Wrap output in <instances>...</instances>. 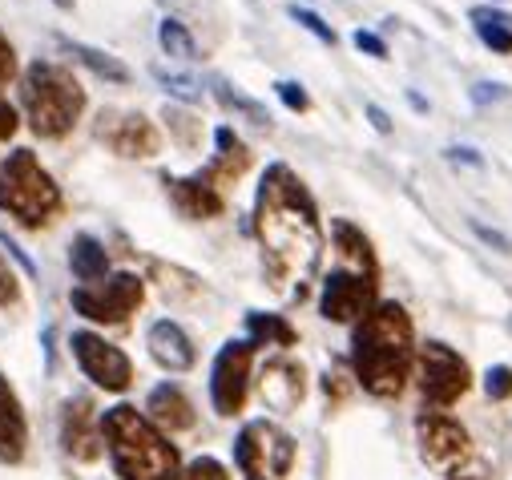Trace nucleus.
I'll list each match as a JSON object with an SVG mask.
<instances>
[{
  "label": "nucleus",
  "mask_w": 512,
  "mask_h": 480,
  "mask_svg": "<svg viewBox=\"0 0 512 480\" xmlns=\"http://www.w3.org/2000/svg\"><path fill=\"white\" fill-rule=\"evenodd\" d=\"M254 234H259V243H263L271 279L279 287L299 283V291H303V283L315 275V267L323 259V230H319L315 198L287 166H271L259 186Z\"/></svg>",
  "instance_id": "nucleus-1"
},
{
  "label": "nucleus",
  "mask_w": 512,
  "mask_h": 480,
  "mask_svg": "<svg viewBox=\"0 0 512 480\" xmlns=\"http://www.w3.org/2000/svg\"><path fill=\"white\" fill-rule=\"evenodd\" d=\"M412 319L400 303H375L359 323L351 339V368L355 380L379 396V400H396L412 376Z\"/></svg>",
  "instance_id": "nucleus-2"
},
{
  "label": "nucleus",
  "mask_w": 512,
  "mask_h": 480,
  "mask_svg": "<svg viewBox=\"0 0 512 480\" xmlns=\"http://www.w3.org/2000/svg\"><path fill=\"white\" fill-rule=\"evenodd\" d=\"M101 440L109 444V456L121 480H182L178 448L166 440L158 424H150L130 404H117L105 412Z\"/></svg>",
  "instance_id": "nucleus-3"
},
{
  "label": "nucleus",
  "mask_w": 512,
  "mask_h": 480,
  "mask_svg": "<svg viewBox=\"0 0 512 480\" xmlns=\"http://www.w3.org/2000/svg\"><path fill=\"white\" fill-rule=\"evenodd\" d=\"M335 251H339V267L327 275L323 283V315L331 323H359L375 303H379V263L375 251L367 243V234L351 222H335Z\"/></svg>",
  "instance_id": "nucleus-4"
},
{
  "label": "nucleus",
  "mask_w": 512,
  "mask_h": 480,
  "mask_svg": "<svg viewBox=\"0 0 512 480\" xmlns=\"http://www.w3.org/2000/svg\"><path fill=\"white\" fill-rule=\"evenodd\" d=\"M21 101L29 113V126L41 138H65L85 109V89L73 73L53 61H33L21 81Z\"/></svg>",
  "instance_id": "nucleus-5"
},
{
  "label": "nucleus",
  "mask_w": 512,
  "mask_h": 480,
  "mask_svg": "<svg viewBox=\"0 0 512 480\" xmlns=\"http://www.w3.org/2000/svg\"><path fill=\"white\" fill-rule=\"evenodd\" d=\"M0 210H9L29 230H37V226H45V222L57 218L61 190L41 170V162L33 158V150H17L5 162V170H0Z\"/></svg>",
  "instance_id": "nucleus-6"
},
{
  "label": "nucleus",
  "mask_w": 512,
  "mask_h": 480,
  "mask_svg": "<svg viewBox=\"0 0 512 480\" xmlns=\"http://www.w3.org/2000/svg\"><path fill=\"white\" fill-rule=\"evenodd\" d=\"M234 460L246 472V480H287L295 464V440L271 420H254L242 428L234 444Z\"/></svg>",
  "instance_id": "nucleus-7"
},
{
  "label": "nucleus",
  "mask_w": 512,
  "mask_h": 480,
  "mask_svg": "<svg viewBox=\"0 0 512 480\" xmlns=\"http://www.w3.org/2000/svg\"><path fill=\"white\" fill-rule=\"evenodd\" d=\"M468 384H472V376H468L464 355H456L448 343H424L420 347V392L428 404L448 408L468 392Z\"/></svg>",
  "instance_id": "nucleus-8"
},
{
  "label": "nucleus",
  "mask_w": 512,
  "mask_h": 480,
  "mask_svg": "<svg viewBox=\"0 0 512 480\" xmlns=\"http://www.w3.org/2000/svg\"><path fill=\"white\" fill-rule=\"evenodd\" d=\"M138 303H142V279L130 271L73 291V311H81L97 323H125L138 311Z\"/></svg>",
  "instance_id": "nucleus-9"
},
{
  "label": "nucleus",
  "mask_w": 512,
  "mask_h": 480,
  "mask_svg": "<svg viewBox=\"0 0 512 480\" xmlns=\"http://www.w3.org/2000/svg\"><path fill=\"white\" fill-rule=\"evenodd\" d=\"M73 355H77L81 372L105 392H125L130 380H134L130 355H125L121 347H113V343H105L93 331H73Z\"/></svg>",
  "instance_id": "nucleus-10"
},
{
  "label": "nucleus",
  "mask_w": 512,
  "mask_h": 480,
  "mask_svg": "<svg viewBox=\"0 0 512 480\" xmlns=\"http://www.w3.org/2000/svg\"><path fill=\"white\" fill-rule=\"evenodd\" d=\"M250 359H254V339H234L218 351L214 359V380H210V396L218 416H234L246 404V388H250Z\"/></svg>",
  "instance_id": "nucleus-11"
},
{
  "label": "nucleus",
  "mask_w": 512,
  "mask_h": 480,
  "mask_svg": "<svg viewBox=\"0 0 512 480\" xmlns=\"http://www.w3.org/2000/svg\"><path fill=\"white\" fill-rule=\"evenodd\" d=\"M97 138L121 154V158H150L158 154V130L146 122L142 113H125V109H105L97 122Z\"/></svg>",
  "instance_id": "nucleus-12"
},
{
  "label": "nucleus",
  "mask_w": 512,
  "mask_h": 480,
  "mask_svg": "<svg viewBox=\"0 0 512 480\" xmlns=\"http://www.w3.org/2000/svg\"><path fill=\"white\" fill-rule=\"evenodd\" d=\"M416 432H420V452H424V460L436 464V468L460 464V460L468 456V448H472L464 424L452 420V416H444V412H424V416L416 420Z\"/></svg>",
  "instance_id": "nucleus-13"
},
{
  "label": "nucleus",
  "mask_w": 512,
  "mask_h": 480,
  "mask_svg": "<svg viewBox=\"0 0 512 480\" xmlns=\"http://www.w3.org/2000/svg\"><path fill=\"white\" fill-rule=\"evenodd\" d=\"M61 448L73 460H97L101 456V420L85 396L69 400L61 412Z\"/></svg>",
  "instance_id": "nucleus-14"
},
{
  "label": "nucleus",
  "mask_w": 512,
  "mask_h": 480,
  "mask_svg": "<svg viewBox=\"0 0 512 480\" xmlns=\"http://www.w3.org/2000/svg\"><path fill=\"white\" fill-rule=\"evenodd\" d=\"M166 194L186 218H218L226 210L222 190H214L202 178H166Z\"/></svg>",
  "instance_id": "nucleus-15"
},
{
  "label": "nucleus",
  "mask_w": 512,
  "mask_h": 480,
  "mask_svg": "<svg viewBox=\"0 0 512 480\" xmlns=\"http://www.w3.org/2000/svg\"><path fill=\"white\" fill-rule=\"evenodd\" d=\"M259 392L271 408L279 412H291L299 408L303 392H307V380H303V368L299 364H287V359H275V364H267L263 380H259Z\"/></svg>",
  "instance_id": "nucleus-16"
},
{
  "label": "nucleus",
  "mask_w": 512,
  "mask_h": 480,
  "mask_svg": "<svg viewBox=\"0 0 512 480\" xmlns=\"http://www.w3.org/2000/svg\"><path fill=\"white\" fill-rule=\"evenodd\" d=\"M146 343H150V355L158 359L162 368H170V372H186V368H194V343H190V335H186L178 323L158 319V323L150 327Z\"/></svg>",
  "instance_id": "nucleus-17"
},
{
  "label": "nucleus",
  "mask_w": 512,
  "mask_h": 480,
  "mask_svg": "<svg viewBox=\"0 0 512 480\" xmlns=\"http://www.w3.org/2000/svg\"><path fill=\"white\" fill-rule=\"evenodd\" d=\"M25 440H29V424H25L21 400L9 388V380L0 376V460L17 464L25 456Z\"/></svg>",
  "instance_id": "nucleus-18"
},
{
  "label": "nucleus",
  "mask_w": 512,
  "mask_h": 480,
  "mask_svg": "<svg viewBox=\"0 0 512 480\" xmlns=\"http://www.w3.org/2000/svg\"><path fill=\"white\" fill-rule=\"evenodd\" d=\"M214 142H218V158H214L198 178H202V182H210L214 190H222L226 182H234V178L250 166V150H246V146L234 138V130H226V126L214 134Z\"/></svg>",
  "instance_id": "nucleus-19"
},
{
  "label": "nucleus",
  "mask_w": 512,
  "mask_h": 480,
  "mask_svg": "<svg viewBox=\"0 0 512 480\" xmlns=\"http://www.w3.org/2000/svg\"><path fill=\"white\" fill-rule=\"evenodd\" d=\"M150 416H154V424L162 428V432H182V428H190L194 424V408H190V400L182 396V388H174V384H158L154 392H150Z\"/></svg>",
  "instance_id": "nucleus-20"
},
{
  "label": "nucleus",
  "mask_w": 512,
  "mask_h": 480,
  "mask_svg": "<svg viewBox=\"0 0 512 480\" xmlns=\"http://www.w3.org/2000/svg\"><path fill=\"white\" fill-rule=\"evenodd\" d=\"M69 263H73V275H77L85 287H89V283H101L105 271H109V255H105V247L97 243L93 234H77V238H73Z\"/></svg>",
  "instance_id": "nucleus-21"
},
{
  "label": "nucleus",
  "mask_w": 512,
  "mask_h": 480,
  "mask_svg": "<svg viewBox=\"0 0 512 480\" xmlns=\"http://www.w3.org/2000/svg\"><path fill=\"white\" fill-rule=\"evenodd\" d=\"M472 25H476L480 41L492 53H504V57L512 53V25H508L504 13H496V9H472Z\"/></svg>",
  "instance_id": "nucleus-22"
},
{
  "label": "nucleus",
  "mask_w": 512,
  "mask_h": 480,
  "mask_svg": "<svg viewBox=\"0 0 512 480\" xmlns=\"http://www.w3.org/2000/svg\"><path fill=\"white\" fill-rule=\"evenodd\" d=\"M65 49L81 61V65H89L97 77H105V81H117V85H125L130 81V69H125L117 57H109V53H101V49H89V45H73V41H65Z\"/></svg>",
  "instance_id": "nucleus-23"
},
{
  "label": "nucleus",
  "mask_w": 512,
  "mask_h": 480,
  "mask_svg": "<svg viewBox=\"0 0 512 480\" xmlns=\"http://www.w3.org/2000/svg\"><path fill=\"white\" fill-rule=\"evenodd\" d=\"M246 327H250L254 343H279V347H291L295 343V327L287 319H279V315H259V311H254L246 319Z\"/></svg>",
  "instance_id": "nucleus-24"
},
{
  "label": "nucleus",
  "mask_w": 512,
  "mask_h": 480,
  "mask_svg": "<svg viewBox=\"0 0 512 480\" xmlns=\"http://www.w3.org/2000/svg\"><path fill=\"white\" fill-rule=\"evenodd\" d=\"M214 93H218V101L226 105V109H238V113H246L254 126H271V113L259 105V101H250L246 93H238V89H230L226 81H214Z\"/></svg>",
  "instance_id": "nucleus-25"
},
{
  "label": "nucleus",
  "mask_w": 512,
  "mask_h": 480,
  "mask_svg": "<svg viewBox=\"0 0 512 480\" xmlns=\"http://www.w3.org/2000/svg\"><path fill=\"white\" fill-rule=\"evenodd\" d=\"M158 37H162V49H166L170 57H194V37L186 33V25H182V21L166 17V21H162V29H158Z\"/></svg>",
  "instance_id": "nucleus-26"
},
{
  "label": "nucleus",
  "mask_w": 512,
  "mask_h": 480,
  "mask_svg": "<svg viewBox=\"0 0 512 480\" xmlns=\"http://www.w3.org/2000/svg\"><path fill=\"white\" fill-rule=\"evenodd\" d=\"M154 77L162 81V89H166V93H174V97H182V101H198V97H202V85H198L194 77H186V73L154 69Z\"/></svg>",
  "instance_id": "nucleus-27"
},
{
  "label": "nucleus",
  "mask_w": 512,
  "mask_h": 480,
  "mask_svg": "<svg viewBox=\"0 0 512 480\" xmlns=\"http://www.w3.org/2000/svg\"><path fill=\"white\" fill-rule=\"evenodd\" d=\"M291 17H295V21H299L307 33H315L323 45H335V41H339V37H335V29H331V25H327L319 13H311V9H299V5H291Z\"/></svg>",
  "instance_id": "nucleus-28"
},
{
  "label": "nucleus",
  "mask_w": 512,
  "mask_h": 480,
  "mask_svg": "<svg viewBox=\"0 0 512 480\" xmlns=\"http://www.w3.org/2000/svg\"><path fill=\"white\" fill-rule=\"evenodd\" d=\"M182 480H230V472H226L218 460L202 456V460H194V464L182 472Z\"/></svg>",
  "instance_id": "nucleus-29"
},
{
  "label": "nucleus",
  "mask_w": 512,
  "mask_h": 480,
  "mask_svg": "<svg viewBox=\"0 0 512 480\" xmlns=\"http://www.w3.org/2000/svg\"><path fill=\"white\" fill-rule=\"evenodd\" d=\"M484 392H488L492 400H508V396H512V368H492V372L484 376Z\"/></svg>",
  "instance_id": "nucleus-30"
},
{
  "label": "nucleus",
  "mask_w": 512,
  "mask_h": 480,
  "mask_svg": "<svg viewBox=\"0 0 512 480\" xmlns=\"http://www.w3.org/2000/svg\"><path fill=\"white\" fill-rule=\"evenodd\" d=\"M275 89H279V97H283V105H287V109H295V113H303V109L311 105V97H307V89H303V85H295V81H279Z\"/></svg>",
  "instance_id": "nucleus-31"
},
{
  "label": "nucleus",
  "mask_w": 512,
  "mask_h": 480,
  "mask_svg": "<svg viewBox=\"0 0 512 480\" xmlns=\"http://www.w3.org/2000/svg\"><path fill=\"white\" fill-rule=\"evenodd\" d=\"M13 73H17V53H13V45L5 37H0V85H9Z\"/></svg>",
  "instance_id": "nucleus-32"
},
{
  "label": "nucleus",
  "mask_w": 512,
  "mask_h": 480,
  "mask_svg": "<svg viewBox=\"0 0 512 480\" xmlns=\"http://www.w3.org/2000/svg\"><path fill=\"white\" fill-rule=\"evenodd\" d=\"M13 299H17V279H13L9 263L0 259V307H5V303H13Z\"/></svg>",
  "instance_id": "nucleus-33"
},
{
  "label": "nucleus",
  "mask_w": 512,
  "mask_h": 480,
  "mask_svg": "<svg viewBox=\"0 0 512 480\" xmlns=\"http://www.w3.org/2000/svg\"><path fill=\"white\" fill-rule=\"evenodd\" d=\"M355 45H359L363 53H371V57H388V45H383L375 33H363V29H359V33H355Z\"/></svg>",
  "instance_id": "nucleus-34"
},
{
  "label": "nucleus",
  "mask_w": 512,
  "mask_h": 480,
  "mask_svg": "<svg viewBox=\"0 0 512 480\" xmlns=\"http://www.w3.org/2000/svg\"><path fill=\"white\" fill-rule=\"evenodd\" d=\"M17 134V109L9 101H0V138H13Z\"/></svg>",
  "instance_id": "nucleus-35"
},
{
  "label": "nucleus",
  "mask_w": 512,
  "mask_h": 480,
  "mask_svg": "<svg viewBox=\"0 0 512 480\" xmlns=\"http://www.w3.org/2000/svg\"><path fill=\"white\" fill-rule=\"evenodd\" d=\"M367 117H371V126H375L379 134H392V122H388V113H383L379 105H367Z\"/></svg>",
  "instance_id": "nucleus-36"
},
{
  "label": "nucleus",
  "mask_w": 512,
  "mask_h": 480,
  "mask_svg": "<svg viewBox=\"0 0 512 480\" xmlns=\"http://www.w3.org/2000/svg\"><path fill=\"white\" fill-rule=\"evenodd\" d=\"M472 97H476V101H496V97H504V85L484 81V85H476V89H472Z\"/></svg>",
  "instance_id": "nucleus-37"
},
{
  "label": "nucleus",
  "mask_w": 512,
  "mask_h": 480,
  "mask_svg": "<svg viewBox=\"0 0 512 480\" xmlns=\"http://www.w3.org/2000/svg\"><path fill=\"white\" fill-rule=\"evenodd\" d=\"M452 158H460V162H472V166H480V154H472V150H464V146H456V150H452Z\"/></svg>",
  "instance_id": "nucleus-38"
},
{
  "label": "nucleus",
  "mask_w": 512,
  "mask_h": 480,
  "mask_svg": "<svg viewBox=\"0 0 512 480\" xmlns=\"http://www.w3.org/2000/svg\"><path fill=\"white\" fill-rule=\"evenodd\" d=\"M452 480H484V476H476V472H468V468H464V472L456 468V472H452Z\"/></svg>",
  "instance_id": "nucleus-39"
},
{
  "label": "nucleus",
  "mask_w": 512,
  "mask_h": 480,
  "mask_svg": "<svg viewBox=\"0 0 512 480\" xmlns=\"http://www.w3.org/2000/svg\"><path fill=\"white\" fill-rule=\"evenodd\" d=\"M57 5H61V9H73V0H57Z\"/></svg>",
  "instance_id": "nucleus-40"
}]
</instances>
